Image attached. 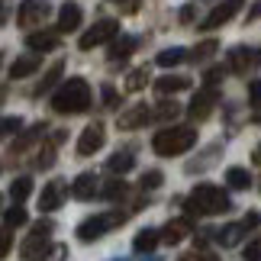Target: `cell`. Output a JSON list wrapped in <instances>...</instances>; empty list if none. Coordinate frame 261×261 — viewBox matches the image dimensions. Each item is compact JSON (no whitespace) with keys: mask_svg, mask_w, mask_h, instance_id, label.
Instances as JSON below:
<instances>
[{"mask_svg":"<svg viewBox=\"0 0 261 261\" xmlns=\"http://www.w3.org/2000/svg\"><path fill=\"white\" fill-rule=\"evenodd\" d=\"M87 107H90V84L84 81V77H68V81L52 94V110L62 113V116L84 113Z\"/></svg>","mask_w":261,"mask_h":261,"instance_id":"cell-1","label":"cell"},{"mask_svg":"<svg viewBox=\"0 0 261 261\" xmlns=\"http://www.w3.org/2000/svg\"><path fill=\"white\" fill-rule=\"evenodd\" d=\"M194 145H197V129L194 126H171V129H162V133L152 139L155 155H162V158L184 155Z\"/></svg>","mask_w":261,"mask_h":261,"instance_id":"cell-2","label":"cell"},{"mask_svg":"<svg viewBox=\"0 0 261 261\" xmlns=\"http://www.w3.org/2000/svg\"><path fill=\"white\" fill-rule=\"evenodd\" d=\"M229 210V197L216 184H200L187 200V213L190 216H216Z\"/></svg>","mask_w":261,"mask_h":261,"instance_id":"cell-3","label":"cell"},{"mask_svg":"<svg viewBox=\"0 0 261 261\" xmlns=\"http://www.w3.org/2000/svg\"><path fill=\"white\" fill-rule=\"evenodd\" d=\"M123 226V216L119 213H100V216H87L81 226H77V239L81 242H97L100 236H107L110 229Z\"/></svg>","mask_w":261,"mask_h":261,"instance_id":"cell-4","label":"cell"},{"mask_svg":"<svg viewBox=\"0 0 261 261\" xmlns=\"http://www.w3.org/2000/svg\"><path fill=\"white\" fill-rule=\"evenodd\" d=\"M116 36H119V23H116V19H100V23H94L81 36L77 45H81V52H90V48L103 45V42H110V39H116Z\"/></svg>","mask_w":261,"mask_h":261,"instance_id":"cell-5","label":"cell"},{"mask_svg":"<svg viewBox=\"0 0 261 261\" xmlns=\"http://www.w3.org/2000/svg\"><path fill=\"white\" fill-rule=\"evenodd\" d=\"M229 71H236V74H248V71H255V68H261V48L258 45H239L229 52V62H226Z\"/></svg>","mask_w":261,"mask_h":261,"instance_id":"cell-6","label":"cell"},{"mask_svg":"<svg viewBox=\"0 0 261 261\" xmlns=\"http://www.w3.org/2000/svg\"><path fill=\"white\" fill-rule=\"evenodd\" d=\"M48 232H52V223H39L33 229V236H26L23 248H19V255H23V261H39L45 255L48 248Z\"/></svg>","mask_w":261,"mask_h":261,"instance_id":"cell-7","label":"cell"},{"mask_svg":"<svg viewBox=\"0 0 261 261\" xmlns=\"http://www.w3.org/2000/svg\"><path fill=\"white\" fill-rule=\"evenodd\" d=\"M48 13H52L48 0H23V4H19V13H16V23L23 29H33L39 23H45Z\"/></svg>","mask_w":261,"mask_h":261,"instance_id":"cell-8","label":"cell"},{"mask_svg":"<svg viewBox=\"0 0 261 261\" xmlns=\"http://www.w3.org/2000/svg\"><path fill=\"white\" fill-rule=\"evenodd\" d=\"M242 4H245V0H223V4H216L213 10H210V16L200 23V29H219V26H226L229 19L242 10Z\"/></svg>","mask_w":261,"mask_h":261,"instance_id":"cell-9","label":"cell"},{"mask_svg":"<svg viewBox=\"0 0 261 261\" xmlns=\"http://www.w3.org/2000/svg\"><path fill=\"white\" fill-rule=\"evenodd\" d=\"M219 103V94H216V87H203L200 94H194V100H190V107H187V113L190 119H206L210 113H213V107Z\"/></svg>","mask_w":261,"mask_h":261,"instance_id":"cell-10","label":"cell"},{"mask_svg":"<svg viewBox=\"0 0 261 261\" xmlns=\"http://www.w3.org/2000/svg\"><path fill=\"white\" fill-rule=\"evenodd\" d=\"M103 139H107L103 123H90V126L84 129V133H81V139H77V155L87 158V155L100 152V148H103Z\"/></svg>","mask_w":261,"mask_h":261,"instance_id":"cell-11","label":"cell"},{"mask_svg":"<svg viewBox=\"0 0 261 261\" xmlns=\"http://www.w3.org/2000/svg\"><path fill=\"white\" fill-rule=\"evenodd\" d=\"M145 123H152V110L145 103H136L133 110H126V113L119 116V129H123V133H133V129L145 126Z\"/></svg>","mask_w":261,"mask_h":261,"instance_id":"cell-12","label":"cell"},{"mask_svg":"<svg viewBox=\"0 0 261 261\" xmlns=\"http://www.w3.org/2000/svg\"><path fill=\"white\" fill-rule=\"evenodd\" d=\"M26 45L33 48V52H52V48H58V29H39V33H29Z\"/></svg>","mask_w":261,"mask_h":261,"instance_id":"cell-13","label":"cell"},{"mask_svg":"<svg viewBox=\"0 0 261 261\" xmlns=\"http://www.w3.org/2000/svg\"><path fill=\"white\" fill-rule=\"evenodd\" d=\"M65 194V184L62 180H52V184H45L42 187V197H39V210H42V213H52V210H58L62 206V197Z\"/></svg>","mask_w":261,"mask_h":261,"instance_id":"cell-14","label":"cell"},{"mask_svg":"<svg viewBox=\"0 0 261 261\" xmlns=\"http://www.w3.org/2000/svg\"><path fill=\"white\" fill-rule=\"evenodd\" d=\"M110 52H107V58L110 62H126L129 55L139 48V39H133V36H119V39H110Z\"/></svg>","mask_w":261,"mask_h":261,"instance_id":"cell-15","label":"cell"},{"mask_svg":"<svg viewBox=\"0 0 261 261\" xmlns=\"http://www.w3.org/2000/svg\"><path fill=\"white\" fill-rule=\"evenodd\" d=\"M187 87H190V77H184V74H165V77H158V81H155L158 97H171V94L187 90Z\"/></svg>","mask_w":261,"mask_h":261,"instance_id":"cell-16","label":"cell"},{"mask_svg":"<svg viewBox=\"0 0 261 261\" xmlns=\"http://www.w3.org/2000/svg\"><path fill=\"white\" fill-rule=\"evenodd\" d=\"M81 26V7L77 4H65L58 10V33H74Z\"/></svg>","mask_w":261,"mask_h":261,"instance_id":"cell-17","label":"cell"},{"mask_svg":"<svg viewBox=\"0 0 261 261\" xmlns=\"http://www.w3.org/2000/svg\"><path fill=\"white\" fill-rule=\"evenodd\" d=\"M187 232H190V223H187V219H174V223H168L158 236H162V242L177 245V242H184V239H187Z\"/></svg>","mask_w":261,"mask_h":261,"instance_id":"cell-18","label":"cell"},{"mask_svg":"<svg viewBox=\"0 0 261 261\" xmlns=\"http://www.w3.org/2000/svg\"><path fill=\"white\" fill-rule=\"evenodd\" d=\"M71 194H74V200H94V194H97V177L94 174H77L74 184H71Z\"/></svg>","mask_w":261,"mask_h":261,"instance_id":"cell-19","label":"cell"},{"mask_svg":"<svg viewBox=\"0 0 261 261\" xmlns=\"http://www.w3.org/2000/svg\"><path fill=\"white\" fill-rule=\"evenodd\" d=\"M133 165H136V155L129 152H116V155H110V162H107V171H113L116 177H123L126 171H133Z\"/></svg>","mask_w":261,"mask_h":261,"instance_id":"cell-20","label":"cell"},{"mask_svg":"<svg viewBox=\"0 0 261 261\" xmlns=\"http://www.w3.org/2000/svg\"><path fill=\"white\" fill-rule=\"evenodd\" d=\"M62 71H65V65H62V62L48 68V71H45V77H42V81H39V87L33 90V97H42V94H48V90H52V87H55L58 81H62Z\"/></svg>","mask_w":261,"mask_h":261,"instance_id":"cell-21","label":"cell"},{"mask_svg":"<svg viewBox=\"0 0 261 261\" xmlns=\"http://www.w3.org/2000/svg\"><path fill=\"white\" fill-rule=\"evenodd\" d=\"M36 68H39V58L36 55H23V58H16V62L10 65V77H13V81L16 77H29Z\"/></svg>","mask_w":261,"mask_h":261,"instance_id":"cell-22","label":"cell"},{"mask_svg":"<svg viewBox=\"0 0 261 261\" xmlns=\"http://www.w3.org/2000/svg\"><path fill=\"white\" fill-rule=\"evenodd\" d=\"M245 232H248L245 223H232V226H226L223 232H219V245H223V248H232V245H239V242L245 239Z\"/></svg>","mask_w":261,"mask_h":261,"instance_id":"cell-23","label":"cell"},{"mask_svg":"<svg viewBox=\"0 0 261 261\" xmlns=\"http://www.w3.org/2000/svg\"><path fill=\"white\" fill-rule=\"evenodd\" d=\"M158 242H162V236H158V229H142V232L136 236V252H155Z\"/></svg>","mask_w":261,"mask_h":261,"instance_id":"cell-24","label":"cell"},{"mask_svg":"<svg viewBox=\"0 0 261 261\" xmlns=\"http://www.w3.org/2000/svg\"><path fill=\"white\" fill-rule=\"evenodd\" d=\"M226 184L229 187H232V190H248V184H252V174H248L245 171V168H229V171H226Z\"/></svg>","mask_w":261,"mask_h":261,"instance_id":"cell-25","label":"cell"},{"mask_svg":"<svg viewBox=\"0 0 261 261\" xmlns=\"http://www.w3.org/2000/svg\"><path fill=\"white\" fill-rule=\"evenodd\" d=\"M100 194H103V200H123L129 194V184H126L123 177H113V180H107V184H103Z\"/></svg>","mask_w":261,"mask_h":261,"instance_id":"cell-26","label":"cell"},{"mask_svg":"<svg viewBox=\"0 0 261 261\" xmlns=\"http://www.w3.org/2000/svg\"><path fill=\"white\" fill-rule=\"evenodd\" d=\"M152 77H148V68H133V71L126 74V90L129 94H136V90H142Z\"/></svg>","mask_w":261,"mask_h":261,"instance_id":"cell-27","label":"cell"},{"mask_svg":"<svg viewBox=\"0 0 261 261\" xmlns=\"http://www.w3.org/2000/svg\"><path fill=\"white\" fill-rule=\"evenodd\" d=\"M155 62L162 65V68H174L180 62H187V52H184V48H165V52H158Z\"/></svg>","mask_w":261,"mask_h":261,"instance_id":"cell-28","label":"cell"},{"mask_svg":"<svg viewBox=\"0 0 261 261\" xmlns=\"http://www.w3.org/2000/svg\"><path fill=\"white\" fill-rule=\"evenodd\" d=\"M29 194H33V177H16L13 184H10V197H13L16 203H23Z\"/></svg>","mask_w":261,"mask_h":261,"instance_id":"cell-29","label":"cell"},{"mask_svg":"<svg viewBox=\"0 0 261 261\" xmlns=\"http://www.w3.org/2000/svg\"><path fill=\"white\" fill-rule=\"evenodd\" d=\"M177 113H180V107L174 103V100H168V97H165V103L158 107V110H152V119H162V123H168V119H174Z\"/></svg>","mask_w":261,"mask_h":261,"instance_id":"cell-30","label":"cell"},{"mask_svg":"<svg viewBox=\"0 0 261 261\" xmlns=\"http://www.w3.org/2000/svg\"><path fill=\"white\" fill-rule=\"evenodd\" d=\"M213 52H216V42H213V39H206V42H200L194 52H187V58H190V62H206Z\"/></svg>","mask_w":261,"mask_h":261,"instance_id":"cell-31","label":"cell"},{"mask_svg":"<svg viewBox=\"0 0 261 261\" xmlns=\"http://www.w3.org/2000/svg\"><path fill=\"white\" fill-rule=\"evenodd\" d=\"M162 180H165L162 171H145L139 184H142V190H155V187H162Z\"/></svg>","mask_w":261,"mask_h":261,"instance_id":"cell-32","label":"cell"},{"mask_svg":"<svg viewBox=\"0 0 261 261\" xmlns=\"http://www.w3.org/2000/svg\"><path fill=\"white\" fill-rule=\"evenodd\" d=\"M65 258H68V248L65 245H48L45 255L39 258V261H65Z\"/></svg>","mask_w":261,"mask_h":261,"instance_id":"cell-33","label":"cell"},{"mask_svg":"<svg viewBox=\"0 0 261 261\" xmlns=\"http://www.w3.org/2000/svg\"><path fill=\"white\" fill-rule=\"evenodd\" d=\"M4 219H7V226H23L26 223V210L23 206H13V210H7V213H4Z\"/></svg>","mask_w":261,"mask_h":261,"instance_id":"cell-34","label":"cell"},{"mask_svg":"<svg viewBox=\"0 0 261 261\" xmlns=\"http://www.w3.org/2000/svg\"><path fill=\"white\" fill-rule=\"evenodd\" d=\"M19 126H23V123H19V116H0V139H4L7 133H19Z\"/></svg>","mask_w":261,"mask_h":261,"instance_id":"cell-35","label":"cell"},{"mask_svg":"<svg viewBox=\"0 0 261 261\" xmlns=\"http://www.w3.org/2000/svg\"><path fill=\"white\" fill-rule=\"evenodd\" d=\"M39 136H42V126H36L33 133H26V136H23V139H19V142L13 145V152H23V148H29V145H33V142H36Z\"/></svg>","mask_w":261,"mask_h":261,"instance_id":"cell-36","label":"cell"},{"mask_svg":"<svg viewBox=\"0 0 261 261\" xmlns=\"http://www.w3.org/2000/svg\"><path fill=\"white\" fill-rule=\"evenodd\" d=\"M242 258L245 261H261V239H255V242H248L242 248Z\"/></svg>","mask_w":261,"mask_h":261,"instance_id":"cell-37","label":"cell"},{"mask_svg":"<svg viewBox=\"0 0 261 261\" xmlns=\"http://www.w3.org/2000/svg\"><path fill=\"white\" fill-rule=\"evenodd\" d=\"M248 103L255 110H261V81H252L248 84Z\"/></svg>","mask_w":261,"mask_h":261,"instance_id":"cell-38","label":"cell"},{"mask_svg":"<svg viewBox=\"0 0 261 261\" xmlns=\"http://www.w3.org/2000/svg\"><path fill=\"white\" fill-rule=\"evenodd\" d=\"M226 77V68H210V71L203 74V81H206V87H213V84H219Z\"/></svg>","mask_w":261,"mask_h":261,"instance_id":"cell-39","label":"cell"},{"mask_svg":"<svg viewBox=\"0 0 261 261\" xmlns=\"http://www.w3.org/2000/svg\"><path fill=\"white\" fill-rule=\"evenodd\" d=\"M100 94H103V103H107V107H116L119 94H116V87H113V84H103V90H100Z\"/></svg>","mask_w":261,"mask_h":261,"instance_id":"cell-40","label":"cell"},{"mask_svg":"<svg viewBox=\"0 0 261 261\" xmlns=\"http://www.w3.org/2000/svg\"><path fill=\"white\" fill-rule=\"evenodd\" d=\"M110 4H116L119 10H123V13H136V10H139V4H142V0H110Z\"/></svg>","mask_w":261,"mask_h":261,"instance_id":"cell-41","label":"cell"},{"mask_svg":"<svg viewBox=\"0 0 261 261\" xmlns=\"http://www.w3.org/2000/svg\"><path fill=\"white\" fill-rule=\"evenodd\" d=\"M180 261H216V255L213 252H190V255H184Z\"/></svg>","mask_w":261,"mask_h":261,"instance_id":"cell-42","label":"cell"},{"mask_svg":"<svg viewBox=\"0 0 261 261\" xmlns=\"http://www.w3.org/2000/svg\"><path fill=\"white\" fill-rule=\"evenodd\" d=\"M10 245H13V242H10V232H7V229H0V258H7Z\"/></svg>","mask_w":261,"mask_h":261,"instance_id":"cell-43","label":"cell"},{"mask_svg":"<svg viewBox=\"0 0 261 261\" xmlns=\"http://www.w3.org/2000/svg\"><path fill=\"white\" fill-rule=\"evenodd\" d=\"M190 19H194V4H187L180 10V23H190Z\"/></svg>","mask_w":261,"mask_h":261,"instance_id":"cell-44","label":"cell"},{"mask_svg":"<svg viewBox=\"0 0 261 261\" xmlns=\"http://www.w3.org/2000/svg\"><path fill=\"white\" fill-rule=\"evenodd\" d=\"M242 223H245V229H255V226H258V213H248Z\"/></svg>","mask_w":261,"mask_h":261,"instance_id":"cell-45","label":"cell"},{"mask_svg":"<svg viewBox=\"0 0 261 261\" xmlns=\"http://www.w3.org/2000/svg\"><path fill=\"white\" fill-rule=\"evenodd\" d=\"M7 16H10V4H4V0H0V26L7 23Z\"/></svg>","mask_w":261,"mask_h":261,"instance_id":"cell-46","label":"cell"},{"mask_svg":"<svg viewBox=\"0 0 261 261\" xmlns=\"http://www.w3.org/2000/svg\"><path fill=\"white\" fill-rule=\"evenodd\" d=\"M258 16H261V4H255V7H252V13H248V19H258Z\"/></svg>","mask_w":261,"mask_h":261,"instance_id":"cell-47","label":"cell"},{"mask_svg":"<svg viewBox=\"0 0 261 261\" xmlns=\"http://www.w3.org/2000/svg\"><path fill=\"white\" fill-rule=\"evenodd\" d=\"M255 162H258V165H261V145H258V152H255Z\"/></svg>","mask_w":261,"mask_h":261,"instance_id":"cell-48","label":"cell"}]
</instances>
